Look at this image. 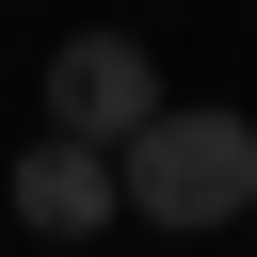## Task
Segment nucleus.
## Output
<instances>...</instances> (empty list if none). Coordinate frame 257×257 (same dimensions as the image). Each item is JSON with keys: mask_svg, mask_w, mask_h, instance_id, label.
<instances>
[{"mask_svg": "<svg viewBox=\"0 0 257 257\" xmlns=\"http://www.w3.org/2000/svg\"><path fill=\"white\" fill-rule=\"evenodd\" d=\"M128 193H112V145H80V128H48L32 161H16V225L32 241H96Z\"/></svg>", "mask_w": 257, "mask_h": 257, "instance_id": "nucleus-3", "label": "nucleus"}, {"mask_svg": "<svg viewBox=\"0 0 257 257\" xmlns=\"http://www.w3.org/2000/svg\"><path fill=\"white\" fill-rule=\"evenodd\" d=\"M112 193H128L145 225H177V241H193V225H241V209H257V112H177V96H161V112L112 145Z\"/></svg>", "mask_w": 257, "mask_h": 257, "instance_id": "nucleus-1", "label": "nucleus"}, {"mask_svg": "<svg viewBox=\"0 0 257 257\" xmlns=\"http://www.w3.org/2000/svg\"><path fill=\"white\" fill-rule=\"evenodd\" d=\"M161 112V64L128 48V32H64L48 48V128H80V145H128Z\"/></svg>", "mask_w": 257, "mask_h": 257, "instance_id": "nucleus-2", "label": "nucleus"}]
</instances>
